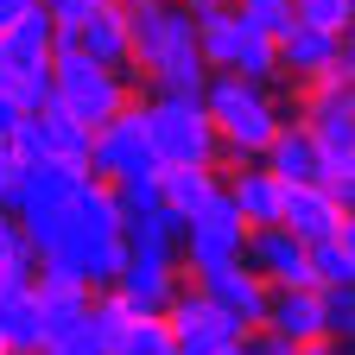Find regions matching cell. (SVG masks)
Segmentation results:
<instances>
[{
    "instance_id": "cell-1",
    "label": "cell",
    "mask_w": 355,
    "mask_h": 355,
    "mask_svg": "<svg viewBox=\"0 0 355 355\" xmlns=\"http://www.w3.org/2000/svg\"><path fill=\"white\" fill-rule=\"evenodd\" d=\"M127 19V70H140L153 89L171 96H203V51H197V19L178 0H121Z\"/></svg>"
},
{
    "instance_id": "cell-2",
    "label": "cell",
    "mask_w": 355,
    "mask_h": 355,
    "mask_svg": "<svg viewBox=\"0 0 355 355\" xmlns=\"http://www.w3.org/2000/svg\"><path fill=\"white\" fill-rule=\"evenodd\" d=\"M203 108L216 121L222 159H260L266 140H273L279 121H286V108L273 102V83H254V76H235V70H209L203 76Z\"/></svg>"
},
{
    "instance_id": "cell-3",
    "label": "cell",
    "mask_w": 355,
    "mask_h": 355,
    "mask_svg": "<svg viewBox=\"0 0 355 355\" xmlns=\"http://www.w3.org/2000/svg\"><path fill=\"white\" fill-rule=\"evenodd\" d=\"M51 102L96 133L108 114H121V108L133 102V83H127V70H114V64L83 58L76 44L58 32V44H51Z\"/></svg>"
},
{
    "instance_id": "cell-4",
    "label": "cell",
    "mask_w": 355,
    "mask_h": 355,
    "mask_svg": "<svg viewBox=\"0 0 355 355\" xmlns=\"http://www.w3.org/2000/svg\"><path fill=\"white\" fill-rule=\"evenodd\" d=\"M146 121V140L159 165H222V140H216V121L203 108V96H171V89H153L140 102Z\"/></svg>"
},
{
    "instance_id": "cell-5",
    "label": "cell",
    "mask_w": 355,
    "mask_h": 355,
    "mask_svg": "<svg viewBox=\"0 0 355 355\" xmlns=\"http://www.w3.org/2000/svg\"><path fill=\"white\" fill-rule=\"evenodd\" d=\"M197 51L209 70H235V76H254V83H279V58H273V32L248 26L229 0L209 13H197Z\"/></svg>"
},
{
    "instance_id": "cell-6",
    "label": "cell",
    "mask_w": 355,
    "mask_h": 355,
    "mask_svg": "<svg viewBox=\"0 0 355 355\" xmlns=\"http://www.w3.org/2000/svg\"><path fill=\"white\" fill-rule=\"evenodd\" d=\"M241 241H248V222L241 209L229 203V191L203 197L191 216H184V241H178V266H191V279L216 273V266L241 260Z\"/></svg>"
},
{
    "instance_id": "cell-7",
    "label": "cell",
    "mask_w": 355,
    "mask_h": 355,
    "mask_svg": "<svg viewBox=\"0 0 355 355\" xmlns=\"http://www.w3.org/2000/svg\"><path fill=\"white\" fill-rule=\"evenodd\" d=\"M153 171H159V159H153V140H146L140 102H127L121 114H108L89 133V178L121 184V178H153Z\"/></svg>"
},
{
    "instance_id": "cell-8",
    "label": "cell",
    "mask_w": 355,
    "mask_h": 355,
    "mask_svg": "<svg viewBox=\"0 0 355 355\" xmlns=\"http://www.w3.org/2000/svg\"><path fill=\"white\" fill-rule=\"evenodd\" d=\"M241 266H254L266 286H311V248L286 229V222H260V229H248Z\"/></svg>"
},
{
    "instance_id": "cell-9",
    "label": "cell",
    "mask_w": 355,
    "mask_h": 355,
    "mask_svg": "<svg viewBox=\"0 0 355 355\" xmlns=\"http://www.w3.org/2000/svg\"><path fill=\"white\" fill-rule=\"evenodd\" d=\"M165 324H171L178 355H209V349H222V343H235V324L203 298V286H178L171 304H165Z\"/></svg>"
},
{
    "instance_id": "cell-10",
    "label": "cell",
    "mask_w": 355,
    "mask_h": 355,
    "mask_svg": "<svg viewBox=\"0 0 355 355\" xmlns=\"http://www.w3.org/2000/svg\"><path fill=\"white\" fill-rule=\"evenodd\" d=\"M203 286V298L222 311V318L235 324V336H248V330H260V318H266V286L254 266H241V260H229V266H216V273H203L197 279Z\"/></svg>"
},
{
    "instance_id": "cell-11",
    "label": "cell",
    "mask_w": 355,
    "mask_h": 355,
    "mask_svg": "<svg viewBox=\"0 0 355 355\" xmlns=\"http://www.w3.org/2000/svg\"><path fill=\"white\" fill-rule=\"evenodd\" d=\"M343 51H349V32H324V26H311V19H292V26L273 38L279 83H311V76H324Z\"/></svg>"
},
{
    "instance_id": "cell-12",
    "label": "cell",
    "mask_w": 355,
    "mask_h": 355,
    "mask_svg": "<svg viewBox=\"0 0 355 355\" xmlns=\"http://www.w3.org/2000/svg\"><path fill=\"white\" fill-rule=\"evenodd\" d=\"M279 222H286L304 248H311V241H330V235H355V229H349V209H343L336 197H324L318 184H286Z\"/></svg>"
},
{
    "instance_id": "cell-13",
    "label": "cell",
    "mask_w": 355,
    "mask_h": 355,
    "mask_svg": "<svg viewBox=\"0 0 355 355\" xmlns=\"http://www.w3.org/2000/svg\"><path fill=\"white\" fill-rule=\"evenodd\" d=\"M260 330H273L279 343H318L324 336V304H318V286H273L266 292V318Z\"/></svg>"
},
{
    "instance_id": "cell-14",
    "label": "cell",
    "mask_w": 355,
    "mask_h": 355,
    "mask_svg": "<svg viewBox=\"0 0 355 355\" xmlns=\"http://www.w3.org/2000/svg\"><path fill=\"white\" fill-rule=\"evenodd\" d=\"M89 178V165H64V159H32L26 178H19V191L7 203V216H38V209H58L70 203V191Z\"/></svg>"
},
{
    "instance_id": "cell-15",
    "label": "cell",
    "mask_w": 355,
    "mask_h": 355,
    "mask_svg": "<svg viewBox=\"0 0 355 355\" xmlns=\"http://www.w3.org/2000/svg\"><path fill=\"white\" fill-rule=\"evenodd\" d=\"M178 273H184L178 260H133V254H127L121 273H114V298H121L127 311H165L171 292L184 286Z\"/></svg>"
},
{
    "instance_id": "cell-16",
    "label": "cell",
    "mask_w": 355,
    "mask_h": 355,
    "mask_svg": "<svg viewBox=\"0 0 355 355\" xmlns=\"http://www.w3.org/2000/svg\"><path fill=\"white\" fill-rule=\"evenodd\" d=\"M32 298H38L44 343H58V336H83V318H89V286H76V279H64V273H38V279H32Z\"/></svg>"
},
{
    "instance_id": "cell-17",
    "label": "cell",
    "mask_w": 355,
    "mask_h": 355,
    "mask_svg": "<svg viewBox=\"0 0 355 355\" xmlns=\"http://www.w3.org/2000/svg\"><path fill=\"white\" fill-rule=\"evenodd\" d=\"M260 165L279 178V184H318V171H324V153H318V140L304 133V121H279V133L266 140V153H260Z\"/></svg>"
},
{
    "instance_id": "cell-18",
    "label": "cell",
    "mask_w": 355,
    "mask_h": 355,
    "mask_svg": "<svg viewBox=\"0 0 355 355\" xmlns=\"http://www.w3.org/2000/svg\"><path fill=\"white\" fill-rule=\"evenodd\" d=\"M222 191H229V203L241 209L248 229H260V222H279V197H286V184H279V178L266 171L260 159H235V178H222Z\"/></svg>"
},
{
    "instance_id": "cell-19",
    "label": "cell",
    "mask_w": 355,
    "mask_h": 355,
    "mask_svg": "<svg viewBox=\"0 0 355 355\" xmlns=\"http://www.w3.org/2000/svg\"><path fill=\"white\" fill-rule=\"evenodd\" d=\"M64 38L76 44L83 58H96V64H114V70H127V19H121V7H108V0H102V7L89 13L83 26H70Z\"/></svg>"
},
{
    "instance_id": "cell-20",
    "label": "cell",
    "mask_w": 355,
    "mask_h": 355,
    "mask_svg": "<svg viewBox=\"0 0 355 355\" xmlns=\"http://www.w3.org/2000/svg\"><path fill=\"white\" fill-rule=\"evenodd\" d=\"M178 241H184V216L165 209V203H153L127 222V254L133 260H178Z\"/></svg>"
},
{
    "instance_id": "cell-21",
    "label": "cell",
    "mask_w": 355,
    "mask_h": 355,
    "mask_svg": "<svg viewBox=\"0 0 355 355\" xmlns=\"http://www.w3.org/2000/svg\"><path fill=\"white\" fill-rule=\"evenodd\" d=\"M153 184H159V203H165V209L191 216L203 197H216V191H222V171H216V165H159Z\"/></svg>"
},
{
    "instance_id": "cell-22",
    "label": "cell",
    "mask_w": 355,
    "mask_h": 355,
    "mask_svg": "<svg viewBox=\"0 0 355 355\" xmlns=\"http://www.w3.org/2000/svg\"><path fill=\"white\" fill-rule=\"evenodd\" d=\"M0 336H7V349H19V355L44 349V324H38L32 286H0Z\"/></svg>"
},
{
    "instance_id": "cell-23",
    "label": "cell",
    "mask_w": 355,
    "mask_h": 355,
    "mask_svg": "<svg viewBox=\"0 0 355 355\" xmlns=\"http://www.w3.org/2000/svg\"><path fill=\"white\" fill-rule=\"evenodd\" d=\"M102 355H178L171 343V324H165V311H133V318L114 330V343Z\"/></svg>"
},
{
    "instance_id": "cell-24",
    "label": "cell",
    "mask_w": 355,
    "mask_h": 355,
    "mask_svg": "<svg viewBox=\"0 0 355 355\" xmlns=\"http://www.w3.org/2000/svg\"><path fill=\"white\" fill-rule=\"evenodd\" d=\"M311 286H355V235L311 241Z\"/></svg>"
},
{
    "instance_id": "cell-25",
    "label": "cell",
    "mask_w": 355,
    "mask_h": 355,
    "mask_svg": "<svg viewBox=\"0 0 355 355\" xmlns=\"http://www.w3.org/2000/svg\"><path fill=\"white\" fill-rule=\"evenodd\" d=\"M38 279V254H32V241L19 235V222L7 229V241H0V286H32Z\"/></svg>"
},
{
    "instance_id": "cell-26",
    "label": "cell",
    "mask_w": 355,
    "mask_h": 355,
    "mask_svg": "<svg viewBox=\"0 0 355 355\" xmlns=\"http://www.w3.org/2000/svg\"><path fill=\"white\" fill-rule=\"evenodd\" d=\"M318 304H324V336H343L355 330V286H318Z\"/></svg>"
},
{
    "instance_id": "cell-27",
    "label": "cell",
    "mask_w": 355,
    "mask_h": 355,
    "mask_svg": "<svg viewBox=\"0 0 355 355\" xmlns=\"http://www.w3.org/2000/svg\"><path fill=\"white\" fill-rule=\"evenodd\" d=\"M292 19H311V26H324V32H349L355 0H292Z\"/></svg>"
},
{
    "instance_id": "cell-28",
    "label": "cell",
    "mask_w": 355,
    "mask_h": 355,
    "mask_svg": "<svg viewBox=\"0 0 355 355\" xmlns=\"http://www.w3.org/2000/svg\"><path fill=\"white\" fill-rule=\"evenodd\" d=\"M38 7L51 13V26H58V32H70V26H83L89 13H96L102 0H38Z\"/></svg>"
},
{
    "instance_id": "cell-29",
    "label": "cell",
    "mask_w": 355,
    "mask_h": 355,
    "mask_svg": "<svg viewBox=\"0 0 355 355\" xmlns=\"http://www.w3.org/2000/svg\"><path fill=\"white\" fill-rule=\"evenodd\" d=\"M241 355H292V343H279L273 330H248L241 336Z\"/></svg>"
},
{
    "instance_id": "cell-30",
    "label": "cell",
    "mask_w": 355,
    "mask_h": 355,
    "mask_svg": "<svg viewBox=\"0 0 355 355\" xmlns=\"http://www.w3.org/2000/svg\"><path fill=\"white\" fill-rule=\"evenodd\" d=\"M38 355H102V349L89 343V336H58V343H44Z\"/></svg>"
},
{
    "instance_id": "cell-31",
    "label": "cell",
    "mask_w": 355,
    "mask_h": 355,
    "mask_svg": "<svg viewBox=\"0 0 355 355\" xmlns=\"http://www.w3.org/2000/svg\"><path fill=\"white\" fill-rule=\"evenodd\" d=\"M32 7H38V0H0V32H7V26H13V19H26V13H32Z\"/></svg>"
},
{
    "instance_id": "cell-32",
    "label": "cell",
    "mask_w": 355,
    "mask_h": 355,
    "mask_svg": "<svg viewBox=\"0 0 355 355\" xmlns=\"http://www.w3.org/2000/svg\"><path fill=\"white\" fill-rule=\"evenodd\" d=\"M292 355H349V343H343V349H336V336H318V343H298V349H292Z\"/></svg>"
},
{
    "instance_id": "cell-33",
    "label": "cell",
    "mask_w": 355,
    "mask_h": 355,
    "mask_svg": "<svg viewBox=\"0 0 355 355\" xmlns=\"http://www.w3.org/2000/svg\"><path fill=\"white\" fill-rule=\"evenodd\" d=\"M19 114H26V108H19V102H13V96H0V140H7V133H13V127H19Z\"/></svg>"
},
{
    "instance_id": "cell-34",
    "label": "cell",
    "mask_w": 355,
    "mask_h": 355,
    "mask_svg": "<svg viewBox=\"0 0 355 355\" xmlns=\"http://www.w3.org/2000/svg\"><path fill=\"white\" fill-rule=\"evenodd\" d=\"M178 7H184V13L197 19V13H209V7H222V0H178Z\"/></svg>"
},
{
    "instance_id": "cell-35",
    "label": "cell",
    "mask_w": 355,
    "mask_h": 355,
    "mask_svg": "<svg viewBox=\"0 0 355 355\" xmlns=\"http://www.w3.org/2000/svg\"><path fill=\"white\" fill-rule=\"evenodd\" d=\"M209 355H241V336H235V343H222V349H209Z\"/></svg>"
},
{
    "instance_id": "cell-36",
    "label": "cell",
    "mask_w": 355,
    "mask_h": 355,
    "mask_svg": "<svg viewBox=\"0 0 355 355\" xmlns=\"http://www.w3.org/2000/svg\"><path fill=\"white\" fill-rule=\"evenodd\" d=\"M7 229H13V216H7V209H0V241H7Z\"/></svg>"
},
{
    "instance_id": "cell-37",
    "label": "cell",
    "mask_w": 355,
    "mask_h": 355,
    "mask_svg": "<svg viewBox=\"0 0 355 355\" xmlns=\"http://www.w3.org/2000/svg\"><path fill=\"white\" fill-rule=\"evenodd\" d=\"M0 355H19V349H0Z\"/></svg>"
},
{
    "instance_id": "cell-38",
    "label": "cell",
    "mask_w": 355,
    "mask_h": 355,
    "mask_svg": "<svg viewBox=\"0 0 355 355\" xmlns=\"http://www.w3.org/2000/svg\"><path fill=\"white\" fill-rule=\"evenodd\" d=\"M0 349H7V336H0Z\"/></svg>"
},
{
    "instance_id": "cell-39",
    "label": "cell",
    "mask_w": 355,
    "mask_h": 355,
    "mask_svg": "<svg viewBox=\"0 0 355 355\" xmlns=\"http://www.w3.org/2000/svg\"><path fill=\"white\" fill-rule=\"evenodd\" d=\"M108 7H121V0H108Z\"/></svg>"
}]
</instances>
